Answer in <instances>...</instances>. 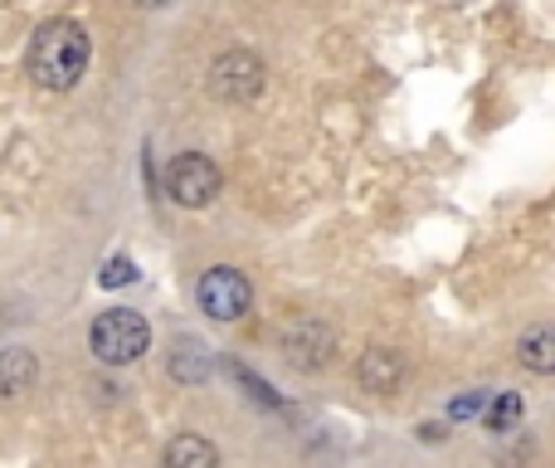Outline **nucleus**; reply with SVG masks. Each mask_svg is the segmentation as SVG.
<instances>
[{"label": "nucleus", "mask_w": 555, "mask_h": 468, "mask_svg": "<svg viewBox=\"0 0 555 468\" xmlns=\"http://www.w3.org/2000/svg\"><path fill=\"white\" fill-rule=\"evenodd\" d=\"M88 68V29L74 20H49L29 45V78L49 93H68Z\"/></svg>", "instance_id": "nucleus-1"}, {"label": "nucleus", "mask_w": 555, "mask_h": 468, "mask_svg": "<svg viewBox=\"0 0 555 468\" xmlns=\"http://www.w3.org/2000/svg\"><path fill=\"white\" fill-rule=\"evenodd\" d=\"M146 342H152V327H146V317L132 313V307H113V313H103L93 322V352H98V362H107V366L137 362V356L146 352Z\"/></svg>", "instance_id": "nucleus-2"}, {"label": "nucleus", "mask_w": 555, "mask_h": 468, "mask_svg": "<svg viewBox=\"0 0 555 468\" xmlns=\"http://www.w3.org/2000/svg\"><path fill=\"white\" fill-rule=\"evenodd\" d=\"M195 303H201V313L215 317V322H240V317L249 313V303H254L249 278H244L240 268H230V264L205 268L201 283H195Z\"/></svg>", "instance_id": "nucleus-3"}, {"label": "nucleus", "mask_w": 555, "mask_h": 468, "mask_svg": "<svg viewBox=\"0 0 555 468\" xmlns=\"http://www.w3.org/2000/svg\"><path fill=\"white\" fill-rule=\"evenodd\" d=\"M166 191H171L176 205L201 211V205H210L215 195H220V166H215L210 156H201V152L176 156V162L166 166Z\"/></svg>", "instance_id": "nucleus-4"}, {"label": "nucleus", "mask_w": 555, "mask_h": 468, "mask_svg": "<svg viewBox=\"0 0 555 468\" xmlns=\"http://www.w3.org/2000/svg\"><path fill=\"white\" fill-rule=\"evenodd\" d=\"M263 59L249 54V49H230V54L215 59L210 68V93L224 98V103H249V98L263 93Z\"/></svg>", "instance_id": "nucleus-5"}, {"label": "nucleus", "mask_w": 555, "mask_h": 468, "mask_svg": "<svg viewBox=\"0 0 555 468\" xmlns=\"http://www.w3.org/2000/svg\"><path fill=\"white\" fill-rule=\"evenodd\" d=\"M283 346H287V356H293L297 366H322V362H332V332H326L322 322H312V317H302V322L287 327Z\"/></svg>", "instance_id": "nucleus-6"}, {"label": "nucleus", "mask_w": 555, "mask_h": 468, "mask_svg": "<svg viewBox=\"0 0 555 468\" xmlns=\"http://www.w3.org/2000/svg\"><path fill=\"white\" fill-rule=\"evenodd\" d=\"M356 381L375 395H390L395 385L404 381V356L390 352V346H375V352H365L361 362H356Z\"/></svg>", "instance_id": "nucleus-7"}, {"label": "nucleus", "mask_w": 555, "mask_h": 468, "mask_svg": "<svg viewBox=\"0 0 555 468\" xmlns=\"http://www.w3.org/2000/svg\"><path fill=\"white\" fill-rule=\"evenodd\" d=\"M517 356H521V366H527V371L555 376V322L531 327V332L517 342Z\"/></svg>", "instance_id": "nucleus-8"}, {"label": "nucleus", "mask_w": 555, "mask_h": 468, "mask_svg": "<svg viewBox=\"0 0 555 468\" xmlns=\"http://www.w3.org/2000/svg\"><path fill=\"white\" fill-rule=\"evenodd\" d=\"M35 376H39V366H35V356L29 352H0V395L5 401H15V395H25L29 385H35Z\"/></svg>", "instance_id": "nucleus-9"}, {"label": "nucleus", "mask_w": 555, "mask_h": 468, "mask_svg": "<svg viewBox=\"0 0 555 468\" xmlns=\"http://www.w3.org/2000/svg\"><path fill=\"white\" fill-rule=\"evenodd\" d=\"M171 376L176 381H205V376H210V352H205V342L181 337L171 352Z\"/></svg>", "instance_id": "nucleus-10"}, {"label": "nucleus", "mask_w": 555, "mask_h": 468, "mask_svg": "<svg viewBox=\"0 0 555 468\" xmlns=\"http://www.w3.org/2000/svg\"><path fill=\"white\" fill-rule=\"evenodd\" d=\"M220 454H215L210 440H195V434H181V440L166 444V464L171 468H210Z\"/></svg>", "instance_id": "nucleus-11"}, {"label": "nucleus", "mask_w": 555, "mask_h": 468, "mask_svg": "<svg viewBox=\"0 0 555 468\" xmlns=\"http://www.w3.org/2000/svg\"><path fill=\"white\" fill-rule=\"evenodd\" d=\"M521 410H527V405H521V395L517 391H502V395H492V401L482 405V420H488V430L507 434L512 425L521 420Z\"/></svg>", "instance_id": "nucleus-12"}, {"label": "nucleus", "mask_w": 555, "mask_h": 468, "mask_svg": "<svg viewBox=\"0 0 555 468\" xmlns=\"http://www.w3.org/2000/svg\"><path fill=\"white\" fill-rule=\"evenodd\" d=\"M132 278H137L132 258H107L103 264V288H122V283H132Z\"/></svg>", "instance_id": "nucleus-13"}, {"label": "nucleus", "mask_w": 555, "mask_h": 468, "mask_svg": "<svg viewBox=\"0 0 555 468\" xmlns=\"http://www.w3.org/2000/svg\"><path fill=\"white\" fill-rule=\"evenodd\" d=\"M482 405H488V401H482V391H478V395H463V401H453V415H459V420H463V415L482 410Z\"/></svg>", "instance_id": "nucleus-14"}, {"label": "nucleus", "mask_w": 555, "mask_h": 468, "mask_svg": "<svg viewBox=\"0 0 555 468\" xmlns=\"http://www.w3.org/2000/svg\"><path fill=\"white\" fill-rule=\"evenodd\" d=\"M142 5H166V0H142Z\"/></svg>", "instance_id": "nucleus-15"}]
</instances>
